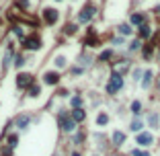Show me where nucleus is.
I'll return each instance as SVG.
<instances>
[{"label": "nucleus", "instance_id": "nucleus-20", "mask_svg": "<svg viewBox=\"0 0 160 156\" xmlns=\"http://www.w3.org/2000/svg\"><path fill=\"white\" fill-rule=\"evenodd\" d=\"M119 33H121V35H129L131 27H129V25H121V27H119Z\"/></svg>", "mask_w": 160, "mask_h": 156}, {"label": "nucleus", "instance_id": "nucleus-30", "mask_svg": "<svg viewBox=\"0 0 160 156\" xmlns=\"http://www.w3.org/2000/svg\"><path fill=\"white\" fill-rule=\"evenodd\" d=\"M10 152H12V148H6V150H2V154H4V156H10Z\"/></svg>", "mask_w": 160, "mask_h": 156}, {"label": "nucleus", "instance_id": "nucleus-24", "mask_svg": "<svg viewBox=\"0 0 160 156\" xmlns=\"http://www.w3.org/2000/svg\"><path fill=\"white\" fill-rule=\"evenodd\" d=\"M23 64H25V60L21 58V56H17V58H15V66H17V68H21Z\"/></svg>", "mask_w": 160, "mask_h": 156}, {"label": "nucleus", "instance_id": "nucleus-8", "mask_svg": "<svg viewBox=\"0 0 160 156\" xmlns=\"http://www.w3.org/2000/svg\"><path fill=\"white\" fill-rule=\"evenodd\" d=\"M25 47H27V49H39V47H41V43H39V39L31 37V39L25 41Z\"/></svg>", "mask_w": 160, "mask_h": 156}, {"label": "nucleus", "instance_id": "nucleus-29", "mask_svg": "<svg viewBox=\"0 0 160 156\" xmlns=\"http://www.w3.org/2000/svg\"><path fill=\"white\" fill-rule=\"evenodd\" d=\"M15 33L19 35V37H23V29H21V27H15Z\"/></svg>", "mask_w": 160, "mask_h": 156}, {"label": "nucleus", "instance_id": "nucleus-18", "mask_svg": "<svg viewBox=\"0 0 160 156\" xmlns=\"http://www.w3.org/2000/svg\"><path fill=\"white\" fill-rule=\"evenodd\" d=\"M107 121H109V117H107V115H105V113H101V115H99V117H97V123H99V125H105V123H107Z\"/></svg>", "mask_w": 160, "mask_h": 156}, {"label": "nucleus", "instance_id": "nucleus-4", "mask_svg": "<svg viewBox=\"0 0 160 156\" xmlns=\"http://www.w3.org/2000/svg\"><path fill=\"white\" fill-rule=\"evenodd\" d=\"M138 144L140 146H150L152 142H154V138H152V134H148V132H144V134H138Z\"/></svg>", "mask_w": 160, "mask_h": 156}, {"label": "nucleus", "instance_id": "nucleus-21", "mask_svg": "<svg viewBox=\"0 0 160 156\" xmlns=\"http://www.w3.org/2000/svg\"><path fill=\"white\" fill-rule=\"evenodd\" d=\"M80 103H82V99H80V97H74V99H72V105H74V109H80Z\"/></svg>", "mask_w": 160, "mask_h": 156}, {"label": "nucleus", "instance_id": "nucleus-15", "mask_svg": "<svg viewBox=\"0 0 160 156\" xmlns=\"http://www.w3.org/2000/svg\"><path fill=\"white\" fill-rule=\"evenodd\" d=\"M150 33H152V31H150V27H148V25H142V27H140V35H142V37H150Z\"/></svg>", "mask_w": 160, "mask_h": 156}, {"label": "nucleus", "instance_id": "nucleus-16", "mask_svg": "<svg viewBox=\"0 0 160 156\" xmlns=\"http://www.w3.org/2000/svg\"><path fill=\"white\" fill-rule=\"evenodd\" d=\"M131 111L136 113V115H140V113H142V103L140 101H133V103H131Z\"/></svg>", "mask_w": 160, "mask_h": 156}, {"label": "nucleus", "instance_id": "nucleus-5", "mask_svg": "<svg viewBox=\"0 0 160 156\" xmlns=\"http://www.w3.org/2000/svg\"><path fill=\"white\" fill-rule=\"evenodd\" d=\"M92 12H95V8H92V6L84 8L82 12H80V17H78V21H80V23H88V21L92 19Z\"/></svg>", "mask_w": 160, "mask_h": 156}, {"label": "nucleus", "instance_id": "nucleus-23", "mask_svg": "<svg viewBox=\"0 0 160 156\" xmlns=\"http://www.w3.org/2000/svg\"><path fill=\"white\" fill-rule=\"evenodd\" d=\"M56 64H58V68H64V66H66V60L60 56V58H56Z\"/></svg>", "mask_w": 160, "mask_h": 156}, {"label": "nucleus", "instance_id": "nucleus-6", "mask_svg": "<svg viewBox=\"0 0 160 156\" xmlns=\"http://www.w3.org/2000/svg\"><path fill=\"white\" fill-rule=\"evenodd\" d=\"M45 21H47V23H56V21H58V10L47 8L45 10Z\"/></svg>", "mask_w": 160, "mask_h": 156}, {"label": "nucleus", "instance_id": "nucleus-28", "mask_svg": "<svg viewBox=\"0 0 160 156\" xmlns=\"http://www.w3.org/2000/svg\"><path fill=\"white\" fill-rule=\"evenodd\" d=\"M74 31H76V27H74V25H68V27H66V33H70V35H72Z\"/></svg>", "mask_w": 160, "mask_h": 156}, {"label": "nucleus", "instance_id": "nucleus-7", "mask_svg": "<svg viewBox=\"0 0 160 156\" xmlns=\"http://www.w3.org/2000/svg\"><path fill=\"white\" fill-rule=\"evenodd\" d=\"M123 142H125V134L123 132H113V144H115V146H121Z\"/></svg>", "mask_w": 160, "mask_h": 156}, {"label": "nucleus", "instance_id": "nucleus-25", "mask_svg": "<svg viewBox=\"0 0 160 156\" xmlns=\"http://www.w3.org/2000/svg\"><path fill=\"white\" fill-rule=\"evenodd\" d=\"M131 156H150V154H148V152H142V150H133Z\"/></svg>", "mask_w": 160, "mask_h": 156}, {"label": "nucleus", "instance_id": "nucleus-27", "mask_svg": "<svg viewBox=\"0 0 160 156\" xmlns=\"http://www.w3.org/2000/svg\"><path fill=\"white\" fill-rule=\"evenodd\" d=\"M129 49H131V51H136V49H140V41H133V43L129 45Z\"/></svg>", "mask_w": 160, "mask_h": 156}, {"label": "nucleus", "instance_id": "nucleus-12", "mask_svg": "<svg viewBox=\"0 0 160 156\" xmlns=\"http://www.w3.org/2000/svg\"><path fill=\"white\" fill-rule=\"evenodd\" d=\"M129 127H131V132H140L142 127H144V121H142V119H133Z\"/></svg>", "mask_w": 160, "mask_h": 156}, {"label": "nucleus", "instance_id": "nucleus-13", "mask_svg": "<svg viewBox=\"0 0 160 156\" xmlns=\"http://www.w3.org/2000/svg\"><path fill=\"white\" fill-rule=\"evenodd\" d=\"M150 80H152V72L148 70V72L144 74V80H142V86H144V88H148V86H150Z\"/></svg>", "mask_w": 160, "mask_h": 156}, {"label": "nucleus", "instance_id": "nucleus-17", "mask_svg": "<svg viewBox=\"0 0 160 156\" xmlns=\"http://www.w3.org/2000/svg\"><path fill=\"white\" fill-rule=\"evenodd\" d=\"M39 95H41V88H39V86H35V84H33V86L29 88V97H39Z\"/></svg>", "mask_w": 160, "mask_h": 156}, {"label": "nucleus", "instance_id": "nucleus-26", "mask_svg": "<svg viewBox=\"0 0 160 156\" xmlns=\"http://www.w3.org/2000/svg\"><path fill=\"white\" fill-rule=\"evenodd\" d=\"M109 58H111V51H109V49L101 54V62H103V60H109Z\"/></svg>", "mask_w": 160, "mask_h": 156}, {"label": "nucleus", "instance_id": "nucleus-31", "mask_svg": "<svg viewBox=\"0 0 160 156\" xmlns=\"http://www.w3.org/2000/svg\"><path fill=\"white\" fill-rule=\"evenodd\" d=\"M154 12H156V15H160V6H156V8H154Z\"/></svg>", "mask_w": 160, "mask_h": 156}, {"label": "nucleus", "instance_id": "nucleus-9", "mask_svg": "<svg viewBox=\"0 0 160 156\" xmlns=\"http://www.w3.org/2000/svg\"><path fill=\"white\" fill-rule=\"evenodd\" d=\"M84 117H86V113H84L82 109H74L72 111V119L74 121H84Z\"/></svg>", "mask_w": 160, "mask_h": 156}, {"label": "nucleus", "instance_id": "nucleus-11", "mask_svg": "<svg viewBox=\"0 0 160 156\" xmlns=\"http://www.w3.org/2000/svg\"><path fill=\"white\" fill-rule=\"evenodd\" d=\"M58 74H56V72H47V74H45V82H47V84H56V82H58Z\"/></svg>", "mask_w": 160, "mask_h": 156}, {"label": "nucleus", "instance_id": "nucleus-22", "mask_svg": "<svg viewBox=\"0 0 160 156\" xmlns=\"http://www.w3.org/2000/svg\"><path fill=\"white\" fill-rule=\"evenodd\" d=\"M17 142H19V138H17V136H10V138H8V144H10V148H15V146H17Z\"/></svg>", "mask_w": 160, "mask_h": 156}, {"label": "nucleus", "instance_id": "nucleus-14", "mask_svg": "<svg viewBox=\"0 0 160 156\" xmlns=\"http://www.w3.org/2000/svg\"><path fill=\"white\" fill-rule=\"evenodd\" d=\"M131 23L133 25H144V15H131Z\"/></svg>", "mask_w": 160, "mask_h": 156}, {"label": "nucleus", "instance_id": "nucleus-19", "mask_svg": "<svg viewBox=\"0 0 160 156\" xmlns=\"http://www.w3.org/2000/svg\"><path fill=\"white\" fill-rule=\"evenodd\" d=\"M148 121H150L152 127H156V125H158V115H156V113H152V115L148 117Z\"/></svg>", "mask_w": 160, "mask_h": 156}, {"label": "nucleus", "instance_id": "nucleus-1", "mask_svg": "<svg viewBox=\"0 0 160 156\" xmlns=\"http://www.w3.org/2000/svg\"><path fill=\"white\" fill-rule=\"evenodd\" d=\"M121 86H123V78H121V74L113 72L111 80H109V84H107V93H109V95H115Z\"/></svg>", "mask_w": 160, "mask_h": 156}, {"label": "nucleus", "instance_id": "nucleus-2", "mask_svg": "<svg viewBox=\"0 0 160 156\" xmlns=\"http://www.w3.org/2000/svg\"><path fill=\"white\" fill-rule=\"evenodd\" d=\"M58 119H60V125H62L64 132H74V127H76V121H74V119H72V117H70L66 111L60 113Z\"/></svg>", "mask_w": 160, "mask_h": 156}, {"label": "nucleus", "instance_id": "nucleus-3", "mask_svg": "<svg viewBox=\"0 0 160 156\" xmlns=\"http://www.w3.org/2000/svg\"><path fill=\"white\" fill-rule=\"evenodd\" d=\"M31 82H33V76H31V74H19V78H17V84H19L21 88L31 86Z\"/></svg>", "mask_w": 160, "mask_h": 156}, {"label": "nucleus", "instance_id": "nucleus-10", "mask_svg": "<svg viewBox=\"0 0 160 156\" xmlns=\"http://www.w3.org/2000/svg\"><path fill=\"white\" fill-rule=\"evenodd\" d=\"M29 121H31V117H29V115H21L19 119H17V125H19L21 129H25V127L29 125Z\"/></svg>", "mask_w": 160, "mask_h": 156}, {"label": "nucleus", "instance_id": "nucleus-32", "mask_svg": "<svg viewBox=\"0 0 160 156\" xmlns=\"http://www.w3.org/2000/svg\"><path fill=\"white\" fill-rule=\"evenodd\" d=\"M158 88H160V80H158Z\"/></svg>", "mask_w": 160, "mask_h": 156}]
</instances>
